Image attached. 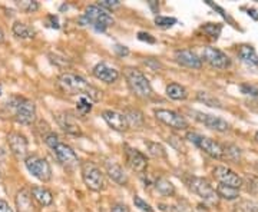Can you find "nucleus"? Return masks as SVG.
Masks as SVG:
<instances>
[{"mask_svg": "<svg viewBox=\"0 0 258 212\" xmlns=\"http://www.w3.org/2000/svg\"><path fill=\"white\" fill-rule=\"evenodd\" d=\"M58 85L67 95L85 96V98L91 99L92 102H97L100 99V95H102V92L95 86L89 85L82 76L70 73V72H64L62 75H59Z\"/></svg>", "mask_w": 258, "mask_h": 212, "instance_id": "obj_1", "label": "nucleus"}, {"mask_svg": "<svg viewBox=\"0 0 258 212\" xmlns=\"http://www.w3.org/2000/svg\"><path fill=\"white\" fill-rule=\"evenodd\" d=\"M115 23L112 15L99 7L97 4H91L85 9L83 16L81 17V25L82 26H91L97 32H105L108 28H111Z\"/></svg>", "mask_w": 258, "mask_h": 212, "instance_id": "obj_2", "label": "nucleus"}, {"mask_svg": "<svg viewBox=\"0 0 258 212\" xmlns=\"http://www.w3.org/2000/svg\"><path fill=\"white\" fill-rule=\"evenodd\" d=\"M6 106L12 109V114L15 116V121L22 125H32L36 121V106L31 99L20 98V96H12Z\"/></svg>", "mask_w": 258, "mask_h": 212, "instance_id": "obj_3", "label": "nucleus"}, {"mask_svg": "<svg viewBox=\"0 0 258 212\" xmlns=\"http://www.w3.org/2000/svg\"><path fill=\"white\" fill-rule=\"evenodd\" d=\"M125 79L128 83L129 91L139 99H149L154 95V89L148 81V78L135 67L125 69Z\"/></svg>", "mask_w": 258, "mask_h": 212, "instance_id": "obj_4", "label": "nucleus"}, {"mask_svg": "<svg viewBox=\"0 0 258 212\" xmlns=\"http://www.w3.org/2000/svg\"><path fill=\"white\" fill-rule=\"evenodd\" d=\"M81 172H82L83 183L86 185L88 189H91L94 192H100L106 188V181H105V177H103L102 171L92 161L83 162L82 166H81Z\"/></svg>", "mask_w": 258, "mask_h": 212, "instance_id": "obj_5", "label": "nucleus"}, {"mask_svg": "<svg viewBox=\"0 0 258 212\" xmlns=\"http://www.w3.org/2000/svg\"><path fill=\"white\" fill-rule=\"evenodd\" d=\"M25 165L28 171L39 181L49 182L52 179V168L45 158H40L37 155H29L25 159Z\"/></svg>", "mask_w": 258, "mask_h": 212, "instance_id": "obj_6", "label": "nucleus"}, {"mask_svg": "<svg viewBox=\"0 0 258 212\" xmlns=\"http://www.w3.org/2000/svg\"><path fill=\"white\" fill-rule=\"evenodd\" d=\"M188 185H190V189L193 192H195L198 196H201L210 205H217L218 204V195H217L215 189L210 185V182L207 181V179L193 177L188 181Z\"/></svg>", "mask_w": 258, "mask_h": 212, "instance_id": "obj_7", "label": "nucleus"}, {"mask_svg": "<svg viewBox=\"0 0 258 212\" xmlns=\"http://www.w3.org/2000/svg\"><path fill=\"white\" fill-rule=\"evenodd\" d=\"M187 138H188L191 142H194L201 151H204L207 155H210L211 158H215V159H221V158H223V155H224L223 147H221L218 142L212 141L211 138L201 136V135H198V133H191V132L187 135Z\"/></svg>", "mask_w": 258, "mask_h": 212, "instance_id": "obj_8", "label": "nucleus"}, {"mask_svg": "<svg viewBox=\"0 0 258 212\" xmlns=\"http://www.w3.org/2000/svg\"><path fill=\"white\" fill-rule=\"evenodd\" d=\"M155 118L160 122H162L163 125L175 129V130H185L188 128V122L187 119L181 115V114H177L174 111H169V109H157L154 112Z\"/></svg>", "mask_w": 258, "mask_h": 212, "instance_id": "obj_9", "label": "nucleus"}, {"mask_svg": "<svg viewBox=\"0 0 258 212\" xmlns=\"http://www.w3.org/2000/svg\"><path fill=\"white\" fill-rule=\"evenodd\" d=\"M202 59L210 63L212 67L215 69H226L229 66V58L226 56V53L217 48H211V46H207L202 52Z\"/></svg>", "mask_w": 258, "mask_h": 212, "instance_id": "obj_10", "label": "nucleus"}, {"mask_svg": "<svg viewBox=\"0 0 258 212\" xmlns=\"http://www.w3.org/2000/svg\"><path fill=\"white\" fill-rule=\"evenodd\" d=\"M124 148H125V155H127V162H128L129 168L138 174H144L148 168V158L142 152L133 149L128 145H125Z\"/></svg>", "mask_w": 258, "mask_h": 212, "instance_id": "obj_11", "label": "nucleus"}, {"mask_svg": "<svg viewBox=\"0 0 258 212\" xmlns=\"http://www.w3.org/2000/svg\"><path fill=\"white\" fill-rule=\"evenodd\" d=\"M212 174H214V178L223 185H228V186H232V188H237V189H240L242 186V178L238 177L234 171H231L226 166L214 168Z\"/></svg>", "mask_w": 258, "mask_h": 212, "instance_id": "obj_12", "label": "nucleus"}, {"mask_svg": "<svg viewBox=\"0 0 258 212\" xmlns=\"http://www.w3.org/2000/svg\"><path fill=\"white\" fill-rule=\"evenodd\" d=\"M92 73L97 79L105 82V83H115L121 78L119 70L115 69L113 66H109L106 62H99L97 65H95Z\"/></svg>", "mask_w": 258, "mask_h": 212, "instance_id": "obj_13", "label": "nucleus"}, {"mask_svg": "<svg viewBox=\"0 0 258 212\" xmlns=\"http://www.w3.org/2000/svg\"><path fill=\"white\" fill-rule=\"evenodd\" d=\"M53 152L56 155V159L66 166V168H73L78 165L79 162V158L76 155V152L73 151L69 145H66L64 142H59L55 148H53Z\"/></svg>", "mask_w": 258, "mask_h": 212, "instance_id": "obj_14", "label": "nucleus"}, {"mask_svg": "<svg viewBox=\"0 0 258 212\" xmlns=\"http://www.w3.org/2000/svg\"><path fill=\"white\" fill-rule=\"evenodd\" d=\"M7 144H9V148L13 155H16L17 158L26 156L28 149H29V142L25 135H22L19 132H10L7 135Z\"/></svg>", "mask_w": 258, "mask_h": 212, "instance_id": "obj_15", "label": "nucleus"}, {"mask_svg": "<svg viewBox=\"0 0 258 212\" xmlns=\"http://www.w3.org/2000/svg\"><path fill=\"white\" fill-rule=\"evenodd\" d=\"M56 121L58 125L62 128V130L69 133V135H73V136H81L82 135V129L79 126V123L76 122L75 116L70 114V112H59L56 114Z\"/></svg>", "mask_w": 258, "mask_h": 212, "instance_id": "obj_16", "label": "nucleus"}, {"mask_svg": "<svg viewBox=\"0 0 258 212\" xmlns=\"http://www.w3.org/2000/svg\"><path fill=\"white\" fill-rule=\"evenodd\" d=\"M193 115H195L194 118L198 122L204 123L207 128L212 129V130H217V132H226L229 129V125L228 122L224 121L223 118H218V116H212V115H207V114H202V112H193Z\"/></svg>", "mask_w": 258, "mask_h": 212, "instance_id": "obj_17", "label": "nucleus"}, {"mask_svg": "<svg viewBox=\"0 0 258 212\" xmlns=\"http://www.w3.org/2000/svg\"><path fill=\"white\" fill-rule=\"evenodd\" d=\"M102 119L108 123L109 128H112L113 130H118V132H125L128 130V123L125 119V115L124 114H119L116 111H103L102 112Z\"/></svg>", "mask_w": 258, "mask_h": 212, "instance_id": "obj_18", "label": "nucleus"}, {"mask_svg": "<svg viewBox=\"0 0 258 212\" xmlns=\"http://www.w3.org/2000/svg\"><path fill=\"white\" fill-rule=\"evenodd\" d=\"M175 61L178 62L181 66L190 67V69H201L202 66V59L190 49H181L175 52Z\"/></svg>", "mask_w": 258, "mask_h": 212, "instance_id": "obj_19", "label": "nucleus"}, {"mask_svg": "<svg viewBox=\"0 0 258 212\" xmlns=\"http://www.w3.org/2000/svg\"><path fill=\"white\" fill-rule=\"evenodd\" d=\"M32 194L29 189L23 188L20 189L17 194H16V198H15V204H16V210L17 212H37V208L33 202Z\"/></svg>", "mask_w": 258, "mask_h": 212, "instance_id": "obj_20", "label": "nucleus"}, {"mask_svg": "<svg viewBox=\"0 0 258 212\" xmlns=\"http://www.w3.org/2000/svg\"><path fill=\"white\" fill-rule=\"evenodd\" d=\"M105 169L106 174L109 175V178L113 182L119 183V185H127L128 183V177L125 174V171L122 169V166L113 161H106L105 162Z\"/></svg>", "mask_w": 258, "mask_h": 212, "instance_id": "obj_21", "label": "nucleus"}, {"mask_svg": "<svg viewBox=\"0 0 258 212\" xmlns=\"http://www.w3.org/2000/svg\"><path fill=\"white\" fill-rule=\"evenodd\" d=\"M31 194H32L33 199L42 207H49V205L53 204V195L45 186H32Z\"/></svg>", "mask_w": 258, "mask_h": 212, "instance_id": "obj_22", "label": "nucleus"}, {"mask_svg": "<svg viewBox=\"0 0 258 212\" xmlns=\"http://www.w3.org/2000/svg\"><path fill=\"white\" fill-rule=\"evenodd\" d=\"M125 115V119L128 123V128L130 129H142L144 125H145V116L141 111L138 109H127L124 112Z\"/></svg>", "mask_w": 258, "mask_h": 212, "instance_id": "obj_23", "label": "nucleus"}, {"mask_svg": "<svg viewBox=\"0 0 258 212\" xmlns=\"http://www.w3.org/2000/svg\"><path fill=\"white\" fill-rule=\"evenodd\" d=\"M238 58L251 67H258V55L253 46L244 45L238 50Z\"/></svg>", "mask_w": 258, "mask_h": 212, "instance_id": "obj_24", "label": "nucleus"}, {"mask_svg": "<svg viewBox=\"0 0 258 212\" xmlns=\"http://www.w3.org/2000/svg\"><path fill=\"white\" fill-rule=\"evenodd\" d=\"M166 96L172 100H185L188 98V91L179 83H169L166 86Z\"/></svg>", "mask_w": 258, "mask_h": 212, "instance_id": "obj_25", "label": "nucleus"}, {"mask_svg": "<svg viewBox=\"0 0 258 212\" xmlns=\"http://www.w3.org/2000/svg\"><path fill=\"white\" fill-rule=\"evenodd\" d=\"M12 31L20 39H33L36 36V31L33 29L32 26H29L26 23H22V22H16L13 25Z\"/></svg>", "mask_w": 258, "mask_h": 212, "instance_id": "obj_26", "label": "nucleus"}, {"mask_svg": "<svg viewBox=\"0 0 258 212\" xmlns=\"http://www.w3.org/2000/svg\"><path fill=\"white\" fill-rule=\"evenodd\" d=\"M217 195L218 198H224V199H228V201H232V199H237L240 196V189L237 188H232V186H228V185H223L220 183L217 186Z\"/></svg>", "mask_w": 258, "mask_h": 212, "instance_id": "obj_27", "label": "nucleus"}, {"mask_svg": "<svg viewBox=\"0 0 258 212\" xmlns=\"http://www.w3.org/2000/svg\"><path fill=\"white\" fill-rule=\"evenodd\" d=\"M155 188L163 196H174L175 195V186H174V183L169 181V179H166V178H158L155 181Z\"/></svg>", "mask_w": 258, "mask_h": 212, "instance_id": "obj_28", "label": "nucleus"}, {"mask_svg": "<svg viewBox=\"0 0 258 212\" xmlns=\"http://www.w3.org/2000/svg\"><path fill=\"white\" fill-rule=\"evenodd\" d=\"M145 145H146L148 152H149L151 156L158 158V159H160V158H166V151H165V148L162 147L161 144L152 142V141H145Z\"/></svg>", "mask_w": 258, "mask_h": 212, "instance_id": "obj_29", "label": "nucleus"}, {"mask_svg": "<svg viewBox=\"0 0 258 212\" xmlns=\"http://www.w3.org/2000/svg\"><path fill=\"white\" fill-rule=\"evenodd\" d=\"M196 99H198L199 102H202L204 105L210 106V108H218V109L223 108L221 103H220V100L215 99L214 96H211V95L207 93V92H198V93H196Z\"/></svg>", "mask_w": 258, "mask_h": 212, "instance_id": "obj_30", "label": "nucleus"}, {"mask_svg": "<svg viewBox=\"0 0 258 212\" xmlns=\"http://www.w3.org/2000/svg\"><path fill=\"white\" fill-rule=\"evenodd\" d=\"M16 6L25 13H34L40 7L39 1L36 0H20V1H16Z\"/></svg>", "mask_w": 258, "mask_h": 212, "instance_id": "obj_31", "label": "nucleus"}, {"mask_svg": "<svg viewBox=\"0 0 258 212\" xmlns=\"http://www.w3.org/2000/svg\"><path fill=\"white\" fill-rule=\"evenodd\" d=\"M92 108H94L92 100H91V99H88V98H85V96H81V98H79V100L76 102V109H78V112H79L82 116L88 115V114L92 111Z\"/></svg>", "mask_w": 258, "mask_h": 212, "instance_id": "obj_32", "label": "nucleus"}, {"mask_svg": "<svg viewBox=\"0 0 258 212\" xmlns=\"http://www.w3.org/2000/svg\"><path fill=\"white\" fill-rule=\"evenodd\" d=\"M202 31H204V33H207L208 36H211L212 39H218L223 28L218 23H207V25L202 26Z\"/></svg>", "mask_w": 258, "mask_h": 212, "instance_id": "obj_33", "label": "nucleus"}, {"mask_svg": "<svg viewBox=\"0 0 258 212\" xmlns=\"http://www.w3.org/2000/svg\"><path fill=\"white\" fill-rule=\"evenodd\" d=\"M177 23V19L175 17H168V16H157L155 17V25L158 28H162V29H168L171 26H174Z\"/></svg>", "mask_w": 258, "mask_h": 212, "instance_id": "obj_34", "label": "nucleus"}, {"mask_svg": "<svg viewBox=\"0 0 258 212\" xmlns=\"http://www.w3.org/2000/svg\"><path fill=\"white\" fill-rule=\"evenodd\" d=\"M223 149H224V155L223 156H226L228 159H232V161H238L240 159V155H241L240 148H237L234 145H228V147L223 148Z\"/></svg>", "mask_w": 258, "mask_h": 212, "instance_id": "obj_35", "label": "nucleus"}, {"mask_svg": "<svg viewBox=\"0 0 258 212\" xmlns=\"http://www.w3.org/2000/svg\"><path fill=\"white\" fill-rule=\"evenodd\" d=\"M133 204H135V207L136 208H139L141 211L144 212H154V208L146 202V201H144L141 196H138V195H135L133 196Z\"/></svg>", "mask_w": 258, "mask_h": 212, "instance_id": "obj_36", "label": "nucleus"}, {"mask_svg": "<svg viewBox=\"0 0 258 212\" xmlns=\"http://www.w3.org/2000/svg\"><path fill=\"white\" fill-rule=\"evenodd\" d=\"M257 207L250 201H241L238 205H235V212H256Z\"/></svg>", "mask_w": 258, "mask_h": 212, "instance_id": "obj_37", "label": "nucleus"}, {"mask_svg": "<svg viewBox=\"0 0 258 212\" xmlns=\"http://www.w3.org/2000/svg\"><path fill=\"white\" fill-rule=\"evenodd\" d=\"M97 6L109 12V10H113V9L119 7V6H121V1H119V0H99V1H97Z\"/></svg>", "mask_w": 258, "mask_h": 212, "instance_id": "obj_38", "label": "nucleus"}, {"mask_svg": "<svg viewBox=\"0 0 258 212\" xmlns=\"http://www.w3.org/2000/svg\"><path fill=\"white\" fill-rule=\"evenodd\" d=\"M43 141H45V144H46L50 149H53V148L61 142L59 138H58V135L53 133V132H49L48 135H45V136H43Z\"/></svg>", "mask_w": 258, "mask_h": 212, "instance_id": "obj_39", "label": "nucleus"}, {"mask_svg": "<svg viewBox=\"0 0 258 212\" xmlns=\"http://www.w3.org/2000/svg\"><path fill=\"white\" fill-rule=\"evenodd\" d=\"M49 58H50V62H52V63H55V65H56V66H59V67H67V66H70V62L67 61V59H64V58L58 56V55L50 53V55H49Z\"/></svg>", "mask_w": 258, "mask_h": 212, "instance_id": "obj_40", "label": "nucleus"}, {"mask_svg": "<svg viewBox=\"0 0 258 212\" xmlns=\"http://www.w3.org/2000/svg\"><path fill=\"white\" fill-rule=\"evenodd\" d=\"M247 191L248 192H253V194H257L258 192V178L256 177H248L247 178Z\"/></svg>", "mask_w": 258, "mask_h": 212, "instance_id": "obj_41", "label": "nucleus"}, {"mask_svg": "<svg viewBox=\"0 0 258 212\" xmlns=\"http://www.w3.org/2000/svg\"><path fill=\"white\" fill-rule=\"evenodd\" d=\"M240 89H241L242 93H245V95L258 96V89L257 88H254V86H251V85H241V86H240Z\"/></svg>", "mask_w": 258, "mask_h": 212, "instance_id": "obj_42", "label": "nucleus"}, {"mask_svg": "<svg viewBox=\"0 0 258 212\" xmlns=\"http://www.w3.org/2000/svg\"><path fill=\"white\" fill-rule=\"evenodd\" d=\"M138 39L142 40V42H148V43H155V42H157L152 34L145 33V32H139V33H138Z\"/></svg>", "mask_w": 258, "mask_h": 212, "instance_id": "obj_43", "label": "nucleus"}, {"mask_svg": "<svg viewBox=\"0 0 258 212\" xmlns=\"http://www.w3.org/2000/svg\"><path fill=\"white\" fill-rule=\"evenodd\" d=\"M145 65H146V66H149L154 72H157V70L160 72V70L162 69L161 62H158L157 59H146V61H145Z\"/></svg>", "mask_w": 258, "mask_h": 212, "instance_id": "obj_44", "label": "nucleus"}, {"mask_svg": "<svg viewBox=\"0 0 258 212\" xmlns=\"http://www.w3.org/2000/svg\"><path fill=\"white\" fill-rule=\"evenodd\" d=\"M113 50L116 52V55L118 56H121V58H124V56H128L129 55V49L127 46H121V45H116L115 48H113Z\"/></svg>", "mask_w": 258, "mask_h": 212, "instance_id": "obj_45", "label": "nucleus"}, {"mask_svg": "<svg viewBox=\"0 0 258 212\" xmlns=\"http://www.w3.org/2000/svg\"><path fill=\"white\" fill-rule=\"evenodd\" d=\"M171 212H190V210H188V205L182 207L181 202H178V204H175V205L171 207Z\"/></svg>", "mask_w": 258, "mask_h": 212, "instance_id": "obj_46", "label": "nucleus"}, {"mask_svg": "<svg viewBox=\"0 0 258 212\" xmlns=\"http://www.w3.org/2000/svg\"><path fill=\"white\" fill-rule=\"evenodd\" d=\"M111 212H129V207L125 204H116L112 207Z\"/></svg>", "mask_w": 258, "mask_h": 212, "instance_id": "obj_47", "label": "nucleus"}, {"mask_svg": "<svg viewBox=\"0 0 258 212\" xmlns=\"http://www.w3.org/2000/svg\"><path fill=\"white\" fill-rule=\"evenodd\" d=\"M0 212H13L4 199H0Z\"/></svg>", "mask_w": 258, "mask_h": 212, "instance_id": "obj_48", "label": "nucleus"}, {"mask_svg": "<svg viewBox=\"0 0 258 212\" xmlns=\"http://www.w3.org/2000/svg\"><path fill=\"white\" fill-rule=\"evenodd\" d=\"M49 19L52 20V28L59 29V23H58V17L56 16H49Z\"/></svg>", "mask_w": 258, "mask_h": 212, "instance_id": "obj_49", "label": "nucleus"}, {"mask_svg": "<svg viewBox=\"0 0 258 212\" xmlns=\"http://www.w3.org/2000/svg\"><path fill=\"white\" fill-rule=\"evenodd\" d=\"M149 6H151V9H152L155 13H158V7H160V6H158V3H157L155 0H151V1H149Z\"/></svg>", "mask_w": 258, "mask_h": 212, "instance_id": "obj_50", "label": "nucleus"}, {"mask_svg": "<svg viewBox=\"0 0 258 212\" xmlns=\"http://www.w3.org/2000/svg\"><path fill=\"white\" fill-rule=\"evenodd\" d=\"M248 15H251V16H253V17H254L256 20H258V16H257V15H256V10H254V9H251V10H248Z\"/></svg>", "mask_w": 258, "mask_h": 212, "instance_id": "obj_51", "label": "nucleus"}, {"mask_svg": "<svg viewBox=\"0 0 258 212\" xmlns=\"http://www.w3.org/2000/svg\"><path fill=\"white\" fill-rule=\"evenodd\" d=\"M3 42H4V33L0 29V43H3Z\"/></svg>", "mask_w": 258, "mask_h": 212, "instance_id": "obj_52", "label": "nucleus"}, {"mask_svg": "<svg viewBox=\"0 0 258 212\" xmlns=\"http://www.w3.org/2000/svg\"><path fill=\"white\" fill-rule=\"evenodd\" d=\"M256 141H257V142H258V132H257V133H256Z\"/></svg>", "mask_w": 258, "mask_h": 212, "instance_id": "obj_53", "label": "nucleus"}, {"mask_svg": "<svg viewBox=\"0 0 258 212\" xmlns=\"http://www.w3.org/2000/svg\"><path fill=\"white\" fill-rule=\"evenodd\" d=\"M0 95H1V93H0Z\"/></svg>", "mask_w": 258, "mask_h": 212, "instance_id": "obj_54", "label": "nucleus"}]
</instances>
